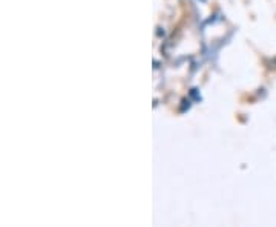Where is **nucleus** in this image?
<instances>
[]
</instances>
